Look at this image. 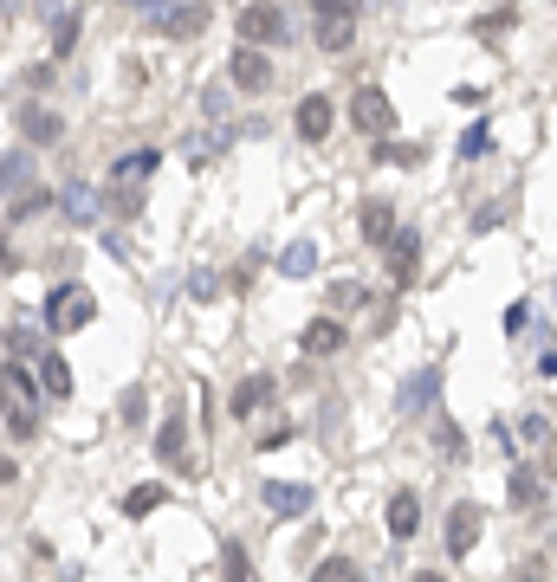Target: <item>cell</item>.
Instances as JSON below:
<instances>
[{"label": "cell", "instance_id": "44", "mask_svg": "<svg viewBox=\"0 0 557 582\" xmlns=\"http://www.w3.org/2000/svg\"><path fill=\"white\" fill-rule=\"evenodd\" d=\"M7 13H20V0H0V20H7Z\"/></svg>", "mask_w": 557, "mask_h": 582}, {"label": "cell", "instance_id": "16", "mask_svg": "<svg viewBox=\"0 0 557 582\" xmlns=\"http://www.w3.org/2000/svg\"><path fill=\"white\" fill-rule=\"evenodd\" d=\"M273 395H279V382H273V376H247V382L234 388V395H227V414H240V421H247V414H260Z\"/></svg>", "mask_w": 557, "mask_h": 582}, {"label": "cell", "instance_id": "22", "mask_svg": "<svg viewBox=\"0 0 557 582\" xmlns=\"http://www.w3.org/2000/svg\"><path fill=\"white\" fill-rule=\"evenodd\" d=\"M311 272H318V246L311 240H298V246L279 253V279H311Z\"/></svg>", "mask_w": 557, "mask_h": 582}, {"label": "cell", "instance_id": "4", "mask_svg": "<svg viewBox=\"0 0 557 582\" xmlns=\"http://www.w3.org/2000/svg\"><path fill=\"white\" fill-rule=\"evenodd\" d=\"M311 485H298V479H266L260 485V505H266V518H311Z\"/></svg>", "mask_w": 557, "mask_h": 582}, {"label": "cell", "instance_id": "10", "mask_svg": "<svg viewBox=\"0 0 557 582\" xmlns=\"http://www.w3.org/2000/svg\"><path fill=\"white\" fill-rule=\"evenodd\" d=\"M162 169V149H130V156H117L111 169V194H143V182Z\"/></svg>", "mask_w": 557, "mask_h": 582}, {"label": "cell", "instance_id": "33", "mask_svg": "<svg viewBox=\"0 0 557 582\" xmlns=\"http://www.w3.org/2000/svg\"><path fill=\"white\" fill-rule=\"evenodd\" d=\"M7 356H13V363L39 356V337H33V330H20V324H13V330H7Z\"/></svg>", "mask_w": 557, "mask_h": 582}, {"label": "cell", "instance_id": "43", "mask_svg": "<svg viewBox=\"0 0 557 582\" xmlns=\"http://www.w3.org/2000/svg\"><path fill=\"white\" fill-rule=\"evenodd\" d=\"M13 473H20V466H13L7 453H0V485H13Z\"/></svg>", "mask_w": 557, "mask_h": 582}, {"label": "cell", "instance_id": "15", "mask_svg": "<svg viewBox=\"0 0 557 582\" xmlns=\"http://www.w3.org/2000/svg\"><path fill=\"white\" fill-rule=\"evenodd\" d=\"M434 401H441V369H415L409 382H402V395H396V408L402 414H421V408H434Z\"/></svg>", "mask_w": 557, "mask_h": 582}, {"label": "cell", "instance_id": "17", "mask_svg": "<svg viewBox=\"0 0 557 582\" xmlns=\"http://www.w3.org/2000/svg\"><path fill=\"white\" fill-rule=\"evenodd\" d=\"M298 350L305 356H337L344 350V324H337V317H311L305 337H298Z\"/></svg>", "mask_w": 557, "mask_h": 582}, {"label": "cell", "instance_id": "24", "mask_svg": "<svg viewBox=\"0 0 557 582\" xmlns=\"http://www.w3.org/2000/svg\"><path fill=\"white\" fill-rule=\"evenodd\" d=\"M13 188H33V156H26V149L0 156V194H13Z\"/></svg>", "mask_w": 557, "mask_h": 582}, {"label": "cell", "instance_id": "8", "mask_svg": "<svg viewBox=\"0 0 557 582\" xmlns=\"http://www.w3.org/2000/svg\"><path fill=\"white\" fill-rule=\"evenodd\" d=\"M156 460L162 466H195L188 460V421H182V401H169V414H162V427H156Z\"/></svg>", "mask_w": 557, "mask_h": 582}, {"label": "cell", "instance_id": "9", "mask_svg": "<svg viewBox=\"0 0 557 582\" xmlns=\"http://www.w3.org/2000/svg\"><path fill=\"white\" fill-rule=\"evenodd\" d=\"M227 85H240V91H273V59H266L260 46H240L234 59H227Z\"/></svg>", "mask_w": 557, "mask_h": 582}, {"label": "cell", "instance_id": "5", "mask_svg": "<svg viewBox=\"0 0 557 582\" xmlns=\"http://www.w3.org/2000/svg\"><path fill=\"white\" fill-rule=\"evenodd\" d=\"M480 531H486L480 505H473V498H454V511H447V557H473V550H480Z\"/></svg>", "mask_w": 557, "mask_h": 582}, {"label": "cell", "instance_id": "20", "mask_svg": "<svg viewBox=\"0 0 557 582\" xmlns=\"http://www.w3.org/2000/svg\"><path fill=\"white\" fill-rule=\"evenodd\" d=\"M162 498H169V485H162V479H143V485H130V492H124V518H149V511L162 505Z\"/></svg>", "mask_w": 557, "mask_h": 582}, {"label": "cell", "instance_id": "35", "mask_svg": "<svg viewBox=\"0 0 557 582\" xmlns=\"http://www.w3.org/2000/svg\"><path fill=\"white\" fill-rule=\"evenodd\" d=\"M117 414H124L130 427H143V414H149V401H143V388H124V401H117Z\"/></svg>", "mask_w": 557, "mask_h": 582}, {"label": "cell", "instance_id": "28", "mask_svg": "<svg viewBox=\"0 0 557 582\" xmlns=\"http://www.w3.org/2000/svg\"><path fill=\"white\" fill-rule=\"evenodd\" d=\"M311 582H363V570L350 557H324L318 570H311Z\"/></svg>", "mask_w": 557, "mask_h": 582}, {"label": "cell", "instance_id": "26", "mask_svg": "<svg viewBox=\"0 0 557 582\" xmlns=\"http://www.w3.org/2000/svg\"><path fill=\"white\" fill-rule=\"evenodd\" d=\"M480 156H493V123H486V117L460 136V162H480Z\"/></svg>", "mask_w": 557, "mask_h": 582}, {"label": "cell", "instance_id": "21", "mask_svg": "<svg viewBox=\"0 0 557 582\" xmlns=\"http://www.w3.org/2000/svg\"><path fill=\"white\" fill-rule=\"evenodd\" d=\"M389 233H396V207H389V201H363V240L383 246Z\"/></svg>", "mask_w": 557, "mask_h": 582}, {"label": "cell", "instance_id": "42", "mask_svg": "<svg viewBox=\"0 0 557 582\" xmlns=\"http://www.w3.org/2000/svg\"><path fill=\"white\" fill-rule=\"evenodd\" d=\"M285 440H292V427H273V434H260V453H279Z\"/></svg>", "mask_w": 557, "mask_h": 582}, {"label": "cell", "instance_id": "19", "mask_svg": "<svg viewBox=\"0 0 557 582\" xmlns=\"http://www.w3.org/2000/svg\"><path fill=\"white\" fill-rule=\"evenodd\" d=\"M39 382H46V395H52V401L72 395V369H65V356H59V350H39Z\"/></svg>", "mask_w": 557, "mask_h": 582}, {"label": "cell", "instance_id": "18", "mask_svg": "<svg viewBox=\"0 0 557 582\" xmlns=\"http://www.w3.org/2000/svg\"><path fill=\"white\" fill-rule=\"evenodd\" d=\"M415 531H421V498L415 492H396V498H389V537H402V544H409Z\"/></svg>", "mask_w": 557, "mask_h": 582}, {"label": "cell", "instance_id": "7", "mask_svg": "<svg viewBox=\"0 0 557 582\" xmlns=\"http://www.w3.org/2000/svg\"><path fill=\"white\" fill-rule=\"evenodd\" d=\"M13 123H20V136H26L33 149H46V143H59V136H65V117H59L52 104H33V97L13 110Z\"/></svg>", "mask_w": 557, "mask_h": 582}, {"label": "cell", "instance_id": "23", "mask_svg": "<svg viewBox=\"0 0 557 582\" xmlns=\"http://www.w3.org/2000/svg\"><path fill=\"white\" fill-rule=\"evenodd\" d=\"M78 33H85V20H78V13H52V59H72V52H78Z\"/></svg>", "mask_w": 557, "mask_h": 582}, {"label": "cell", "instance_id": "6", "mask_svg": "<svg viewBox=\"0 0 557 582\" xmlns=\"http://www.w3.org/2000/svg\"><path fill=\"white\" fill-rule=\"evenodd\" d=\"M285 39V13L273 0H253V7H240V46H279Z\"/></svg>", "mask_w": 557, "mask_h": 582}, {"label": "cell", "instance_id": "1", "mask_svg": "<svg viewBox=\"0 0 557 582\" xmlns=\"http://www.w3.org/2000/svg\"><path fill=\"white\" fill-rule=\"evenodd\" d=\"M91 317H98L91 285H59V291L46 298V330H52V337H72V330H85Z\"/></svg>", "mask_w": 557, "mask_h": 582}, {"label": "cell", "instance_id": "37", "mask_svg": "<svg viewBox=\"0 0 557 582\" xmlns=\"http://www.w3.org/2000/svg\"><path fill=\"white\" fill-rule=\"evenodd\" d=\"M188 291H195L201 304H214V298H221V279H214V272H195V279H188Z\"/></svg>", "mask_w": 557, "mask_h": 582}, {"label": "cell", "instance_id": "41", "mask_svg": "<svg viewBox=\"0 0 557 582\" xmlns=\"http://www.w3.org/2000/svg\"><path fill=\"white\" fill-rule=\"evenodd\" d=\"M201 110H208V117H227V91H201Z\"/></svg>", "mask_w": 557, "mask_h": 582}, {"label": "cell", "instance_id": "32", "mask_svg": "<svg viewBox=\"0 0 557 582\" xmlns=\"http://www.w3.org/2000/svg\"><path fill=\"white\" fill-rule=\"evenodd\" d=\"M7 434L13 440H33L39 434V408H13V401H7Z\"/></svg>", "mask_w": 557, "mask_h": 582}, {"label": "cell", "instance_id": "40", "mask_svg": "<svg viewBox=\"0 0 557 582\" xmlns=\"http://www.w3.org/2000/svg\"><path fill=\"white\" fill-rule=\"evenodd\" d=\"M499 220H506V201H499V207H486V214H473V233H486V227H499Z\"/></svg>", "mask_w": 557, "mask_h": 582}, {"label": "cell", "instance_id": "13", "mask_svg": "<svg viewBox=\"0 0 557 582\" xmlns=\"http://www.w3.org/2000/svg\"><path fill=\"white\" fill-rule=\"evenodd\" d=\"M331 97L324 91H311V97H298V110H292V130L305 136V143H324V136H331Z\"/></svg>", "mask_w": 557, "mask_h": 582}, {"label": "cell", "instance_id": "31", "mask_svg": "<svg viewBox=\"0 0 557 582\" xmlns=\"http://www.w3.org/2000/svg\"><path fill=\"white\" fill-rule=\"evenodd\" d=\"M46 207H52V188H26L20 201L7 207V214H13V220H33V214H46Z\"/></svg>", "mask_w": 557, "mask_h": 582}, {"label": "cell", "instance_id": "2", "mask_svg": "<svg viewBox=\"0 0 557 582\" xmlns=\"http://www.w3.org/2000/svg\"><path fill=\"white\" fill-rule=\"evenodd\" d=\"M357 13H363V0H318V46L331 59H344L357 46Z\"/></svg>", "mask_w": 557, "mask_h": 582}, {"label": "cell", "instance_id": "3", "mask_svg": "<svg viewBox=\"0 0 557 582\" xmlns=\"http://www.w3.org/2000/svg\"><path fill=\"white\" fill-rule=\"evenodd\" d=\"M350 117H357V130H363V136H376V143L396 130V104H389V91H383V85H363V91H357V104H350Z\"/></svg>", "mask_w": 557, "mask_h": 582}, {"label": "cell", "instance_id": "38", "mask_svg": "<svg viewBox=\"0 0 557 582\" xmlns=\"http://www.w3.org/2000/svg\"><path fill=\"white\" fill-rule=\"evenodd\" d=\"M376 162H421V149H409V143H376Z\"/></svg>", "mask_w": 557, "mask_h": 582}, {"label": "cell", "instance_id": "30", "mask_svg": "<svg viewBox=\"0 0 557 582\" xmlns=\"http://www.w3.org/2000/svg\"><path fill=\"white\" fill-rule=\"evenodd\" d=\"M221 582H253V563H247V550H240V544H221Z\"/></svg>", "mask_w": 557, "mask_h": 582}, {"label": "cell", "instance_id": "25", "mask_svg": "<svg viewBox=\"0 0 557 582\" xmlns=\"http://www.w3.org/2000/svg\"><path fill=\"white\" fill-rule=\"evenodd\" d=\"M512 26H519V7H493V13H480V20H473V33H480V39H506Z\"/></svg>", "mask_w": 557, "mask_h": 582}, {"label": "cell", "instance_id": "27", "mask_svg": "<svg viewBox=\"0 0 557 582\" xmlns=\"http://www.w3.org/2000/svg\"><path fill=\"white\" fill-rule=\"evenodd\" d=\"M512 505H545V479L525 473V466H512Z\"/></svg>", "mask_w": 557, "mask_h": 582}, {"label": "cell", "instance_id": "45", "mask_svg": "<svg viewBox=\"0 0 557 582\" xmlns=\"http://www.w3.org/2000/svg\"><path fill=\"white\" fill-rule=\"evenodd\" d=\"M65 7V0H39V13H59Z\"/></svg>", "mask_w": 557, "mask_h": 582}, {"label": "cell", "instance_id": "12", "mask_svg": "<svg viewBox=\"0 0 557 582\" xmlns=\"http://www.w3.org/2000/svg\"><path fill=\"white\" fill-rule=\"evenodd\" d=\"M208 20H214L208 0H188V7H162V13H156V26H162L169 39H201V33H208Z\"/></svg>", "mask_w": 557, "mask_h": 582}, {"label": "cell", "instance_id": "29", "mask_svg": "<svg viewBox=\"0 0 557 582\" xmlns=\"http://www.w3.org/2000/svg\"><path fill=\"white\" fill-rule=\"evenodd\" d=\"M357 304H370V285H357V279L331 285V311H357Z\"/></svg>", "mask_w": 557, "mask_h": 582}, {"label": "cell", "instance_id": "14", "mask_svg": "<svg viewBox=\"0 0 557 582\" xmlns=\"http://www.w3.org/2000/svg\"><path fill=\"white\" fill-rule=\"evenodd\" d=\"M52 207H59L72 227H91V220H98V207H104V194H98V188H85V182H65L59 194H52Z\"/></svg>", "mask_w": 557, "mask_h": 582}, {"label": "cell", "instance_id": "34", "mask_svg": "<svg viewBox=\"0 0 557 582\" xmlns=\"http://www.w3.org/2000/svg\"><path fill=\"white\" fill-rule=\"evenodd\" d=\"M519 440H525V447H545V440H551V421H545V414H525V421H519Z\"/></svg>", "mask_w": 557, "mask_h": 582}, {"label": "cell", "instance_id": "46", "mask_svg": "<svg viewBox=\"0 0 557 582\" xmlns=\"http://www.w3.org/2000/svg\"><path fill=\"white\" fill-rule=\"evenodd\" d=\"M0 408H7V369H0Z\"/></svg>", "mask_w": 557, "mask_h": 582}, {"label": "cell", "instance_id": "11", "mask_svg": "<svg viewBox=\"0 0 557 582\" xmlns=\"http://www.w3.org/2000/svg\"><path fill=\"white\" fill-rule=\"evenodd\" d=\"M383 253H389V279L396 285H415V266H421V233L415 227H396L383 240Z\"/></svg>", "mask_w": 557, "mask_h": 582}, {"label": "cell", "instance_id": "47", "mask_svg": "<svg viewBox=\"0 0 557 582\" xmlns=\"http://www.w3.org/2000/svg\"><path fill=\"white\" fill-rule=\"evenodd\" d=\"M415 582H447V576H434V570H421V576H415Z\"/></svg>", "mask_w": 557, "mask_h": 582}, {"label": "cell", "instance_id": "36", "mask_svg": "<svg viewBox=\"0 0 557 582\" xmlns=\"http://www.w3.org/2000/svg\"><path fill=\"white\" fill-rule=\"evenodd\" d=\"M460 453H467V434L454 421H441V460H460Z\"/></svg>", "mask_w": 557, "mask_h": 582}, {"label": "cell", "instance_id": "39", "mask_svg": "<svg viewBox=\"0 0 557 582\" xmlns=\"http://www.w3.org/2000/svg\"><path fill=\"white\" fill-rule=\"evenodd\" d=\"M20 85H26V91H52V65H26Z\"/></svg>", "mask_w": 557, "mask_h": 582}]
</instances>
